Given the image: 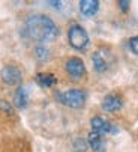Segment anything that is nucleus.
<instances>
[{
    "label": "nucleus",
    "instance_id": "1",
    "mask_svg": "<svg viewBox=\"0 0 138 152\" xmlns=\"http://www.w3.org/2000/svg\"><path fill=\"white\" fill-rule=\"evenodd\" d=\"M26 35L38 42H47L53 41L57 36V26L56 23L44 14L30 15L24 23Z\"/></svg>",
    "mask_w": 138,
    "mask_h": 152
},
{
    "label": "nucleus",
    "instance_id": "2",
    "mask_svg": "<svg viewBox=\"0 0 138 152\" xmlns=\"http://www.w3.org/2000/svg\"><path fill=\"white\" fill-rule=\"evenodd\" d=\"M56 98L59 102L71 108H80L86 102V92L83 89H68L63 92H56Z\"/></svg>",
    "mask_w": 138,
    "mask_h": 152
},
{
    "label": "nucleus",
    "instance_id": "3",
    "mask_svg": "<svg viewBox=\"0 0 138 152\" xmlns=\"http://www.w3.org/2000/svg\"><path fill=\"white\" fill-rule=\"evenodd\" d=\"M68 39L75 50H84L89 45V35L80 24H72L68 30Z\"/></svg>",
    "mask_w": 138,
    "mask_h": 152
},
{
    "label": "nucleus",
    "instance_id": "4",
    "mask_svg": "<svg viewBox=\"0 0 138 152\" xmlns=\"http://www.w3.org/2000/svg\"><path fill=\"white\" fill-rule=\"evenodd\" d=\"M65 69L74 80H78V78H81L86 74L84 62L80 57H69L66 60V63H65Z\"/></svg>",
    "mask_w": 138,
    "mask_h": 152
},
{
    "label": "nucleus",
    "instance_id": "5",
    "mask_svg": "<svg viewBox=\"0 0 138 152\" xmlns=\"http://www.w3.org/2000/svg\"><path fill=\"white\" fill-rule=\"evenodd\" d=\"M0 77H2V80L9 84V86H15L21 81V71L14 66V65H6V66L2 68V71H0Z\"/></svg>",
    "mask_w": 138,
    "mask_h": 152
},
{
    "label": "nucleus",
    "instance_id": "6",
    "mask_svg": "<svg viewBox=\"0 0 138 152\" xmlns=\"http://www.w3.org/2000/svg\"><path fill=\"white\" fill-rule=\"evenodd\" d=\"M122 105H123V101H122V98H120L119 95H116V94H110V95H107V96L102 99V108H104L105 112H110V113L120 110Z\"/></svg>",
    "mask_w": 138,
    "mask_h": 152
},
{
    "label": "nucleus",
    "instance_id": "7",
    "mask_svg": "<svg viewBox=\"0 0 138 152\" xmlns=\"http://www.w3.org/2000/svg\"><path fill=\"white\" fill-rule=\"evenodd\" d=\"M90 125H92V128H93V131H95V133H99V134L114 133L113 125H111L108 121H105L104 118H101V116H95V118H92Z\"/></svg>",
    "mask_w": 138,
    "mask_h": 152
},
{
    "label": "nucleus",
    "instance_id": "8",
    "mask_svg": "<svg viewBox=\"0 0 138 152\" xmlns=\"http://www.w3.org/2000/svg\"><path fill=\"white\" fill-rule=\"evenodd\" d=\"M87 142H89V146L92 148V151H95V152H105V142L102 139V134L92 131L89 134V137H87Z\"/></svg>",
    "mask_w": 138,
    "mask_h": 152
},
{
    "label": "nucleus",
    "instance_id": "9",
    "mask_svg": "<svg viewBox=\"0 0 138 152\" xmlns=\"http://www.w3.org/2000/svg\"><path fill=\"white\" fill-rule=\"evenodd\" d=\"M98 9H99V2H96V0H81L80 2V11L86 17L95 15Z\"/></svg>",
    "mask_w": 138,
    "mask_h": 152
},
{
    "label": "nucleus",
    "instance_id": "10",
    "mask_svg": "<svg viewBox=\"0 0 138 152\" xmlns=\"http://www.w3.org/2000/svg\"><path fill=\"white\" fill-rule=\"evenodd\" d=\"M92 62H93L95 71H98V72H104L108 68V62L105 60V57H104V54L101 51L93 53V56H92Z\"/></svg>",
    "mask_w": 138,
    "mask_h": 152
},
{
    "label": "nucleus",
    "instance_id": "11",
    "mask_svg": "<svg viewBox=\"0 0 138 152\" xmlns=\"http://www.w3.org/2000/svg\"><path fill=\"white\" fill-rule=\"evenodd\" d=\"M36 81L39 83V86L42 88H53L56 84V75L54 74H48V72H39L36 75Z\"/></svg>",
    "mask_w": 138,
    "mask_h": 152
},
{
    "label": "nucleus",
    "instance_id": "12",
    "mask_svg": "<svg viewBox=\"0 0 138 152\" xmlns=\"http://www.w3.org/2000/svg\"><path fill=\"white\" fill-rule=\"evenodd\" d=\"M14 104L18 108L26 107V104H27V91H26V88H23V86H18L17 88L15 95H14Z\"/></svg>",
    "mask_w": 138,
    "mask_h": 152
},
{
    "label": "nucleus",
    "instance_id": "13",
    "mask_svg": "<svg viewBox=\"0 0 138 152\" xmlns=\"http://www.w3.org/2000/svg\"><path fill=\"white\" fill-rule=\"evenodd\" d=\"M129 48H131V51H132L134 54L138 56V35H137V36H132V38L129 39Z\"/></svg>",
    "mask_w": 138,
    "mask_h": 152
},
{
    "label": "nucleus",
    "instance_id": "14",
    "mask_svg": "<svg viewBox=\"0 0 138 152\" xmlns=\"http://www.w3.org/2000/svg\"><path fill=\"white\" fill-rule=\"evenodd\" d=\"M0 110H3V112L12 115V105L8 101H5V99H0Z\"/></svg>",
    "mask_w": 138,
    "mask_h": 152
},
{
    "label": "nucleus",
    "instance_id": "15",
    "mask_svg": "<svg viewBox=\"0 0 138 152\" xmlns=\"http://www.w3.org/2000/svg\"><path fill=\"white\" fill-rule=\"evenodd\" d=\"M47 50H45L44 47H38L36 48V54H38V57H41V59H44V57H47Z\"/></svg>",
    "mask_w": 138,
    "mask_h": 152
},
{
    "label": "nucleus",
    "instance_id": "16",
    "mask_svg": "<svg viewBox=\"0 0 138 152\" xmlns=\"http://www.w3.org/2000/svg\"><path fill=\"white\" fill-rule=\"evenodd\" d=\"M119 6H120V9L122 11H128V8H129V2H119Z\"/></svg>",
    "mask_w": 138,
    "mask_h": 152
}]
</instances>
